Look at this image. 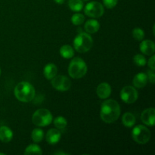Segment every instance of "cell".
I'll use <instances>...</instances> for the list:
<instances>
[{
  "label": "cell",
  "mask_w": 155,
  "mask_h": 155,
  "mask_svg": "<svg viewBox=\"0 0 155 155\" xmlns=\"http://www.w3.org/2000/svg\"><path fill=\"white\" fill-rule=\"evenodd\" d=\"M97 95L101 99H107L111 94V87L107 83H101L96 89Z\"/></svg>",
  "instance_id": "obj_11"
},
{
  "label": "cell",
  "mask_w": 155,
  "mask_h": 155,
  "mask_svg": "<svg viewBox=\"0 0 155 155\" xmlns=\"http://www.w3.org/2000/svg\"><path fill=\"white\" fill-rule=\"evenodd\" d=\"M13 132L6 126H2L0 127V141L4 143H8L11 142L13 139Z\"/></svg>",
  "instance_id": "obj_15"
},
{
  "label": "cell",
  "mask_w": 155,
  "mask_h": 155,
  "mask_svg": "<svg viewBox=\"0 0 155 155\" xmlns=\"http://www.w3.org/2000/svg\"><path fill=\"white\" fill-rule=\"evenodd\" d=\"M140 51L146 55H152L154 54L155 51V44L153 41L149 40V39H145L141 42L140 45H139Z\"/></svg>",
  "instance_id": "obj_12"
},
{
  "label": "cell",
  "mask_w": 155,
  "mask_h": 155,
  "mask_svg": "<svg viewBox=\"0 0 155 155\" xmlns=\"http://www.w3.org/2000/svg\"><path fill=\"white\" fill-rule=\"evenodd\" d=\"M136 117L134 114L130 112H126L122 117V123L124 124V127H128V128H131L133 126L136 124Z\"/></svg>",
  "instance_id": "obj_18"
},
{
  "label": "cell",
  "mask_w": 155,
  "mask_h": 155,
  "mask_svg": "<svg viewBox=\"0 0 155 155\" xmlns=\"http://www.w3.org/2000/svg\"><path fill=\"white\" fill-rule=\"evenodd\" d=\"M83 1H85V2H88V1H89V0H83Z\"/></svg>",
  "instance_id": "obj_33"
},
{
  "label": "cell",
  "mask_w": 155,
  "mask_h": 155,
  "mask_svg": "<svg viewBox=\"0 0 155 155\" xmlns=\"http://www.w3.org/2000/svg\"><path fill=\"white\" fill-rule=\"evenodd\" d=\"M141 120L148 127H154L155 122V110L153 107L145 109L141 114Z\"/></svg>",
  "instance_id": "obj_10"
},
{
  "label": "cell",
  "mask_w": 155,
  "mask_h": 155,
  "mask_svg": "<svg viewBox=\"0 0 155 155\" xmlns=\"http://www.w3.org/2000/svg\"><path fill=\"white\" fill-rule=\"evenodd\" d=\"M87 65L81 58H74L68 66V74L73 79L83 78L87 73Z\"/></svg>",
  "instance_id": "obj_3"
},
{
  "label": "cell",
  "mask_w": 155,
  "mask_h": 155,
  "mask_svg": "<svg viewBox=\"0 0 155 155\" xmlns=\"http://www.w3.org/2000/svg\"><path fill=\"white\" fill-rule=\"evenodd\" d=\"M54 154H63V155L68 154H67V153H65V152H61V151H58V152L54 153Z\"/></svg>",
  "instance_id": "obj_31"
},
{
  "label": "cell",
  "mask_w": 155,
  "mask_h": 155,
  "mask_svg": "<svg viewBox=\"0 0 155 155\" xmlns=\"http://www.w3.org/2000/svg\"><path fill=\"white\" fill-rule=\"evenodd\" d=\"M54 1L57 4H59V5H61L64 2V0H54Z\"/></svg>",
  "instance_id": "obj_30"
},
{
  "label": "cell",
  "mask_w": 155,
  "mask_h": 155,
  "mask_svg": "<svg viewBox=\"0 0 155 155\" xmlns=\"http://www.w3.org/2000/svg\"><path fill=\"white\" fill-rule=\"evenodd\" d=\"M58 74V68L54 64L48 63L44 67L43 74L44 77L48 80H51L54 78Z\"/></svg>",
  "instance_id": "obj_16"
},
{
  "label": "cell",
  "mask_w": 155,
  "mask_h": 155,
  "mask_svg": "<svg viewBox=\"0 0 155 155\" xmlns=\"http://www.w3.org/2000/svg\"><path fill=\"white\" fill-rule=\"evenodd\" d=\"M0 154H2V155H5V154H4V153H0Z\"/></svg>",
  "instance_id": "obj_32"
},
{
  "label": "cell",
  "mask_w": 155,
  "mask_h": 155,
  "mask_svg": "<svg viewBox=\"0 0 155 155\" xmlns=\"http://www.w3.org/2000/svg\"><path fill=\"white\" fill-rule=\"evenodd\" d=\"M131 135L133 140L139 145H145L151 139V132L143 125H138L135 127Z\"/></svg>",
  "instance_id": "obj_6"
},
{
  "label": "cell",
  "mask_w": 155,
  "mask_h": 155,
  "mask_svg": "<svg viewBox=\"0 0 155 155\" xmlns=\"http://www.w3.org/2000/svg\"><path fill=\"white\" fill-rule=\"evenodd\" d=\"M68 6L73 12H79L83 8V0H68Z\"/></svg>",
  "instance_id": "obj_20"
},
{
  "label": "cell",
  "mask_w": 155,
  "mask_h": 155,
  "mask_svg": "<svg viewBox=\"0 0 155 155\" xmlns=\"http://www.w3.org/2000/svg\"><path fill=\"white\" fill-rule=\"evenodd\" d=\"M119 103L114 99H107L101 104L100 117L106 124H112L118 120L120 115Z\"/></svg>",
  "instance_id": "obj_1"
},
{
  "label": "cell",
  "mask_w": 155,
  "mask_h": 155,
  "mask_svg": "<svg viewBox=\"0 0 155 155\" xmlns=\"http://www.w3.org/2000/svg\"><path fill=\"white\" fill-rule=\"evenodd\" d=\"M53 116L51 112L45 108L38 109L32 116V122L39 127H47L52 123Z\"/></svg>",
  "instance_id": "obj_5"
},
{
  "label": "cell",
  "mask_w": 155,
  "mask_h": 155,
  "mask_svg": "<svg viewBox=\"0 0 155 155\" xmlns=\"http://www.w3.org/2000/svg\"><path fill=\"white\" fill-rule=\"evenodd\" d=\"M102 1L104 7L109 9L114 8L118 2V0H102Z\"/></svg>",
  "instance_id": "obj_27"
},
{
  "label": "cell",
  "mask_w": 155,
  "mask_h": 155,
  "mask_svg": "<svg viewBox=\"0 0 155 155\" xmlns=\"http://www.w3.org/2000/svg\"><path fill=\"white\" fill-rule=\"evenodd\" d=\"M53 124L58 130H64V129L66 128L67 125H68V121H67L66 118L64 117L58 116L54 118V120H53Z\"/></svg>",
  "instance_id": "obj_23"
},
{
  "label": "cell",
  "mask_w": 155,
  "mask_h": 155,
  "mask_svg": "<svg viewBox=\"0 0 155 155\" xmlns=\"http://www.w3.org/2000/svg\"><path fill=\"white\" fill-rule=\"evenodd\" d=\"M146 74H147V76H148V80H150V82H151L152 84H154V80H155L154 71H153V70H150V71H148V72H147Z\"/></svg>",
  "instance_id": "obj_29"
},
{
  "label": "cell",
  "mask_w": 155,
  "mask_h": 155,
  "mask_svg": "<svg viewBox=\"0 0 155 155\" xmlns=\"http://www.w3.org/2000/svg\"><path fill=\"white\" fill-rule=\"evenodd\" d=\"M133 62L139 67H144L147 63L146 58L143 54H137L133 57Z\"/></svg>",
  "instance_id": "obj_26"
},
{
  "label": "cell",
  "mask_w": 155,
  "mask_h": 155,
  "mask_svg": "<svg viewBox=\"0 0 155 155\" xmlns=\"http://www.w3.org/2000/svg\"><path fill=\"white\" fill-rule=\"evenodd\" d=\"M93 45L92 37L87 33H79L74 39V49L79 53H86L92 48Z\"/></svg>",
  "instance_id": "obj_4"
},
{
  "label": "cell",
  "mask_w": 155,
  "mask_h": 155,
  "mask_svg": "<svg viewBox=\"0 0 155 155\" xmlns=\"http://www.w3.org/2000/svg\"><path fill=\"white\" fill-rule=\"evenodd\" d=\"M61 138V133L58 129H50L46 133L45 139L49 145H56Z\"/></svg>",
  "instance_id": "obj_13"
},
{
  "label": "cell",
  "mask_w": 155,
  "mask_h": 155,
  "mask_svg": "<svg viewBox=\"0 0 155 155\" xmlns=\"http://www.w3.org/2000/svg\"><path fill=\"white\" fill-rule=\"evenodd\" d=\"M155 55L154 54H152L151 55V57L150 58L149 60H148V66L149 67V68L151 70H153V71H154L155 69Z\"/></svg>",
  "instance_id": "obj_28"
},
{
  "label": "cell",
  "mask_w": 155,
  "mask_h": 155,
  "mask_svg": "<svg viewBox=\"0 0 155 155\" xmlns=\"http://www.w3.org/2000/svg\"><path fill=\"white\" fill-rule=\"evenodd\" d=\"M84 29L86 32L89 34H92V33H97L100 29V24L97 20L90 19L88 20L84 25Z\"/></svg>",
  "instance_id": "obj_17"
},
{
  "label": "cell",
  "mask_w": 155,
  "mask_h": 155,
  "mask_svg": "<svg viewBox=\"0 0 155 155\" xmlns=\"http://www.w3.org/2000/svg\"><path fill=\"white\" fill-rule=\"evenodd\" d=\"M139 93L135 87L127 86L123 88L120 91V98L127 104H133L138 100Z\"/></svg>",
  "instance_id": "obj_9"
},
{
  "label": "cell",
  "mask_w": 155,
  "mask_h": 155,
  "mask_svg": "<svg viewBox=\"0 0 155 155\" xmlns=\"http://www.w3.org/2000/svg\"><path fill=\"white\" fill-rule=\"evenodd\" d=\"M44 138V132L43 130L39 128H36L33 130L31 133V139L33 142L38 143V142H42Z\"/></svg>",
  "instance_id": "obj_22"
},
{
  "label": "cell",
  "mask_w": 155,
  "mask_h": 155,
  "mask_svg": "<svg viewBox=\"0 0 155 155\" xmlns=\"http://www.w3.org/2000/svg\"><path fill=\"white\" fill-rule=\"evenodd\" d=\"M0 75H1V68H0Z\"/></svg>",
  "instance_id": "obj_34"
},
{
  "label": "cell",
  "mask_w": 155,
  "mask_h": 155,
  "mask_svg": "<svg viewBox=\"0 0 155 155\" xmlns=\"http://www.w3.org/2000/svg\"><path fill=\"white\" fill-rule=\"evenodd\" d=\"M42 151L40 147L36 144H31L29 145L24 151V154H42Z\"/></svg>",
  "instance_id": "obj_21"
},
{
  "label": "cell",
  "mask_w": 155,
  "mask_h": 155,
  "mask_svg": "<svg viewBox=\"0 0 155 155\" xmlns=\"http://www.w3.org/2000/svg\"><path fill=\"white\" fill-rule=\"evenodd\" d=\"M85 21V17L84 15H82L80 13H76L73 15L71 17V22L75 26H80L83 24Z\"/></svg>",
  "instance_id": "obj_24"
},
{
  "label": "cell",
  "mask_w": 155,
  "mask_h": 155,
  "mask_svg": "<svg viewBox=\"0 0 155 155\" xmlns=\"http://www.w3.org/2000/svg\"><path fill=\"white\" fill-rule=\"evenodd\" d=\"M51 86L59 92H66L71 87V81L68 77L64 75H56L51 79Z\"/></svg>",
  "instance_id": "obj_8"
},
{
  "label": "cell",
  "mask_w": 155,
  "mask_h": 155,
  "mask_svg": "<svg viewBox=\"0 0 155 155\" xmlns=\"http://www.w3.org/2000/svg\"><path fill=\"white\" fill-rule=\"evenodd\" d=\"M148 78L147 74L145 73L141 72L135 76L133 80V83L135 88L142 89V88L145 87L146 86L147 83H148Z\"/></svg>",
  "instance_id": "obj_14"
},
{
  "label": "cell",
  "mask_w": 155,
  "mask_h": 155,
  "mask_svg": "<svg viewBox=\"0 0 155 155\" xmlns=\"http://www.w3.org/2000/svg\"><path fill=\"white\" fill-rule=\"evenodd\" d=\"M133 38L137 41H142L145 37V32L140 27H136L133 30L132 32Z\"/></svg>",
  "instance_id": "obj_25"
},
{
  "label": "cell",
  "mask_w": 155,
  "mask_h": 155,
  "mask_svg": "<svg viewBox=\"0 0 155 155\" xmlns=\"http://www.w3.org/2000/svg\"><path fill=\"white\" fill-rule=\"evenodd\" d=\"M84 13L86 16L89 17V18H101L104 13V6L98 2H90L85 6Z\"/></svg>",
  "instance_id": "obj_7"
},
{
  "label": "cell",
  "mask_w": 155,
  "mask_h": 155,
  "mask_svg": "<svg viewBox=\"0 0 155 155\" xmlns=\"http://www.w3.org/2000/svg\"><path fill=\"white\" fill-rule=\"evenodd\" d=\"M15 96L18 101L27 103L33 101L36 95V90L32 84L26 81L18 83L14 90Z\"/></svg>",
  "instance_id": "obj_2"
},
{
  "label": "cell",
  "mask_w": 155,
  "mask_h": 155,
  "mask_svg": "<svg viewBox=\"0 0 155 155\" xmlns=\"http://www.w3.org/2000/svg\"><path fill=\"white\" fill-rule=\"evenodd\" d=\"M61 56L65 59L72 58L74 56V50L73 47L70 45H62L59 50Z\"/></svg>",
  "instance_id": "obj_19"
}]
</instances>
